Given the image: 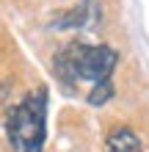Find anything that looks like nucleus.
<instances>
[{"instance_id": "1", "label": "nucleus", "mask_w": 149, "mask_h": 152, "mask_svg": "<svg viewBox=\"0 0 149 152\" xmlns=\"http://www.w3.org/2000/svg\"><path fill=\"white\" fill-rule=\"evenodd\" d=\"M116 61H119L116 53L110 47H105V44L91 47V44H83V42H72L58 53L55 75L69 86L80 83V80L100 83V80H110V72L116 66Z\"/></svg>"}, {"instance_id": "2", "label": "nucleus", "mask_w": 149, "mask_h": 152, "mask_svg": "<svg viewBox=\"0 0 149 152\" xmlns=\"http://www.w3.org/2000/svg\"><path fill=\"white\" fill-rule=\"evenodd\" d=\"M6 136L17 152H41L47 136V88L28 94L6 116Z\"/></svg>"}, {"instance_id": "3", "label": "nucleus", "mask_w": 149, "mask_h": 152, "mask_svg": "<svg viewBox=\"0 0 149 152\" xmlns=\"http://www.w3.org/2000/svg\"><path fill=\"white\" fill-rule=\"evenodd\" d=\"M105 152H141V138L130 127H116L105 141Z\"/></svg>"}, {"instance_id": "4", "label": "nucleus", "mask_w": 149, "mask_h": 152, "mask_svg": "<svg viewBox=\"0 0 149 152\" xmlns=\"http://www.w3.org/2000/svg\"><path fill=\"white\" fill-rule=\"evenodd\" d=\"M113 97V83L110 80H100L94 83V88L89 91V105H105Z\"/></svg>"}, {"instance_id": "5", "label": "nucleus", "mask_w": 149, "mask_h": 152, "mask_svg": "<svg viewBox=\"0 0 149 152\" xmlns=\"http://www.w3.org/2000/svg\"><path fill=\"white\" fill-rule=\"evenodd\" d=\"M91 8H86V6H77L69 17H61V20L55 22L58 28H80V25H86V17H89Z\"/></svg>"}]
</instances>
